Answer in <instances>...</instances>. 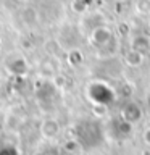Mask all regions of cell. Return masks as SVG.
Segmentation results:
<instances>
[{
	"instance_id": "cell-1",
	"label": "cell",
	"mask_w": 150,
	"mask_h": 155,
	"mask_svg": "<svg viewBox=\"0 0 150 155\" xmlns=\"http://www.w3.org/2000/svg\"><path fill=\"white\" fill-rule=\"evenodd\" d=\"M89 95H90V99L94 102H97L99 105H110V104H113L115 99H116L115 92L111 91L108 86L102 84V82H95V84L90 86Z\"/></svg>"
},
{
	"instance_id": "cell-2",
	"label": "cell",
	"mask_w": 150,
	"mask_h": 155,
	"mask_svg": "<svg viewBox=\"0 0 150 155\" xmlns=\"http://www.w3.org/2000/svg\"><path fill=\"white\" fill-rule=\"evenodd\" d=\"M121 118L124 121H128V123H131V124L137 123V121L142 118V108H140L135 102H129V104H126L123 107V110H121Z\"/></svg>"
},
{
	"instance_id": "cell-3",
	"label": "cell",
	"mask_w": 150,
	"mask_h": 155,
	"mask_svg": "<svg viewBox=\"0 0 150 155\" xmlns=\"http://www.w3.org/2000/svg\"><path fill=\"white\" fill-rule=\"evenodd\" d=\"M148 48H150V41H148L145 36H139V37L134 39V42H132V50L139 52V53H144L145 50H148Z\"/></svg>"
},
{
	"instance_id": "cell-4",
	"label": "cell",
	"mask_w": 150,
	"mask_h": 155,
	"mask_svg": "<svg viewBox=\"0 0 150 155\" xmlns=\"http://www.w3.org/2000/svg\"><path fill=\"white\" fill-rule=\"evenodd\" d=\"M126 61H128L131 66H137L142 63V53H139L135 50H129L126 53Z\"/></svg>"
},
{
	"instance_id": "cell-5",
	"label": "cell",
	"mask_w": 150,
	"mask_h": 155,
	"mask_svg": "<svg viewBox=\"0 0 150 155\" xmlns=\"http://www.w3.org/2000/svg\"><path fill=\"white\" fill-rule=\"evenodd\" d=\"M95 36H100L99 39H95L99 44H106L108 42V39L111 37V34L108 29H105V28H99V29H95Z\"/></svg>"
},
{
	"instance_id": "cell-6",
	"label": "cell",
	"mask_w": 150,
	"mask_h": 155,
	"mask_svg": "<svg viewBox=\"0 0 150 155\" xmlns=\"http://www.w3.org/2000/svg\"><path fill=\"white\" fill-rule=\"evenodd\" d=\"M142 2H144V5H139V10L145 13V12L150 10V0H142Z\"/></svg>"
},
{
	"instance_id": "cell-7",
	"label": "cell",
	"mask_w": 150,
	"mask_h": 155,
	"mask_svg": "<svg viewBox=\"0 0 150 155\" xmlns=\"http://www.w3.org/2000/svg\"><path fill=\"white\" fill-rule=\"evenodd\" d=\"M145 140H147V142L150 144V129H148V131H145Z\"/></svg>"
},
{
	"instance_id": "cell-8",
	"label": "cell",
	"mask_w": 150,
	"mask_h": 155,
	"mask_svg": "<svg viewBox=\"0 0 150 155\" xmlns=\"http://www.w3.org/2000/svg\"><path fill=\"white\" fill-rule=\"evenodd\" d=\"M148 105H150V99H148Z\"/></svg>"
}]
</instances>
